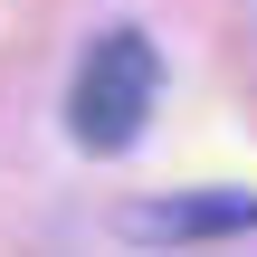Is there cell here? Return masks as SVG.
Returning a JSON list of instances; mask_svg holds the SVG:
<instances>
[{"mask_svg":"<svg viewBox=\"0 0 257 257\" xmlns=\"http://www.w3.org/2000/svg\"><path fill=\"white\" fill-rule=\"evenodd\" d=\"M153 95H162L153 38H143V29H105V38L86 48L76 86H67V124H76L86 153H124V143L153 124Z\"/></svg>","mask_w":257,"mask_h":257,"instance_id":"cell-1","label":"cell"},{"mask_svg":"<svg viewBox=\"0 0 257 257\" xmlns=\"http://www.w3.org/2000/svg\"><path fill=\"white\" fill-rule=\"evenodd\" d=\"M143 248H191V238H229V229H257V191H172V200H143L124 219Z\"/></svg>","mask_w":257,"mask_h":257,"instance_id":"cell-2","label":"cell"}]
</instances>
